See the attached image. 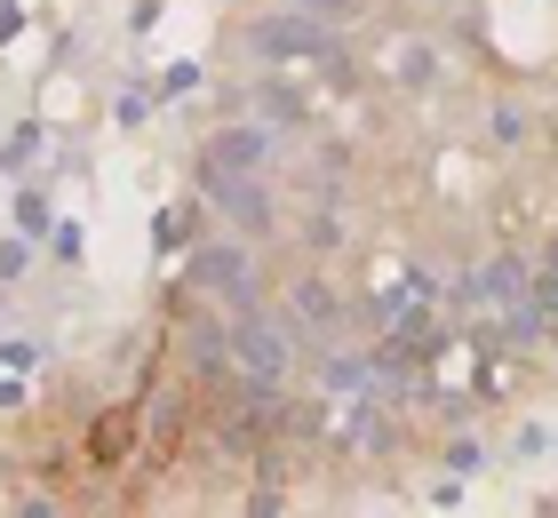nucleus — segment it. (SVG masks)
<instances>
[{"mask_svg":"<svg viewBox=\"0 0 558 518\" xmlns=\"http://www.w3.org/2000/svg\"><path fill=\"white\" fill-rule=\"evenodd\" d=\"M247 48L256 57H327V16L312 9H271L247 24Z\"/></svg>","mask_w":558,"mask_h":518,"instance_id":"nucleus-1","label":"nucleus"},{"mask_svg":"<svg viewBox=\"0 0 558 518\" xmlns=\"http://www.w3.org/2000/svg\"><path fill=\"white\" fill-rule=\"evenodd\" d=\"M264 160H271L264 128H223V136L208 144V168H264Z\"/></svg>","mask_w":558,"mask_h":518,"instance_id":"nucleus-4","label":"nucleus"},{"mask_svg":"<svg viewBox=\"0 0 558 518\" xmlns=\"http://www.w3.org/2000/svg\"><path fill=\"white\" fill-rule=\"evenodd\" d=\"M199 279L223 288L232 303H247V255H240V248H208V255H199Z\"/></svg>","mask_w":558,"mask_h":518,"instance_id":"nucleus-5","label":"nucleus"},{"mask_svg":"<svg viewBox=\"0 0 558 518\" xmlns=\"http://www.w3.org/2000/svg\"><path fill=\"white\" fill-rule=\"evenodd\" d=\"M463 303H519V264H495V272H478Z\"/></svg>","mask_w":558,"mask_h":518,"instance_id":"nucleus-6","label":"nucleus"},{"mask_svg":"<svg viewBox=\"0 0 558 518\" xmlns=\"http://www.w3.org/2000/svg\"><path fill=\"white\" fill-rule=\"evenodd\" d=\"M550 303H558V255H550Z\"/></svg>","mask_w":558,"mask_h":518,"instance_id":"nucleus-9","label":"nucleus"},{"mask_svg":"<svg viewBox=\"0 0 558 518\" xmlns=\"http://www.w3.org/2000/svg\"><path fill=\"white\" fill-rule=\"evenodd\" d=\"M240 359H247V375H256V383H271V375H288L295 335L279 320H264V311H247V320H240Z\"/></svg>","mask_w":558,"mask_h":518,"instance_id":"nucleus-2","label":"nucleus"},{"mask_svg":"<svg viewBox=\"0 0 558 518\" xmlns=\"http://www.w3.org/2000/svg\"><path fill=\"white\" fill-rule=\"evenodd\" d=\"M327 391H367V368L360 359H327Z\"/></svg>","mask_w":558,"mask_h":518,"instance_id":"nucleus-7","label":"nucleus"},{"mask_svg":"<svg viewBox=\"0 0 558 518\" xmlns=\"http://www.w3.org/2000/svg\"><path fill=\"white\" fill-rule=\"evenodd\" d=\"M303 320H312V327H327V320H336V303H327V288H303Z\"/></svg>","mask_w":558,"mask_h":518,"instance_id":"nucleus-8","label":"nucleus"},{"mask_svg":"<svg viewBox=\"0 0 558 518\" xmlns=\"http://www.w3.org/2000/svg\"><path fill=\"white\" fill-rule=\"evenodd\" d=\"M208 200H216L232 224H247V231L271 224V200L256 192V168H208Z\"/></svg>","mask_w":558,"mask_h":518,"instance_id":"nucleus-3","label":"nucleus"}]
</instances>
